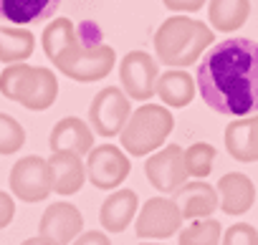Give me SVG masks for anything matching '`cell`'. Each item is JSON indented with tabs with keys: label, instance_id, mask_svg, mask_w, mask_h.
<instances>
[{
	"label": "cell",
	"instance_id": "6da1fadb",
	"mask_svg": "<svg viewBox=\"0 0 258 245\" xmlns=\"http://www.w3.org/2000/svg\"><path fill=\"white\" fill-rule=\"evenodd\" d=\"M198 91L203 101L238 119L258 114V43L228 38L213 46L198 66Z\"/></svg>",
	"mask_w": 258,
	"mask_h": 245
},
{
	"label": "cell",
	"instance_id": "7a4b0ae2",
	"mask_svg": "<svg viewBox=\"0 0 258 245\" xmlns=\"http://www.w3.org/2000/svg\"><path fill=\"white\" fill-rule=\"evenodd\" d=\"M213 31L190 16H172L162 21V26L155 31V51L157 61L172 68L192 66L208 46H213Z\"/></svg>",
	"mask_w": 258,
	"mask_h": 245
},
{
	"label": "cell",
	"instance_id": "3957f363",
	"mask_svg": "<svg viewBox=\"0 0 258 245\" xmlns=\"http://www.w3.org/2000/svg\"><path fill=\"white\" fill-rule=\"evenodd\" d=\"M0 94L31 111H43L58 96V78L48 68L13 63L0 71Z\"/></svg>",
	"mask_w": 258,
	"mask_h": 245
},
{
	"label": "cell",
	"instance_id": "277c9868",
	"mask_svg": "<svg viewBox=\"0 0 258 245\" xmlns=\"http://www.w3.org/2000/svg\"><path fill=\"white\" fill-rule=\"evenodd\" d=\"M172 127H175L172 111H167L162 104H142L140 109L129 114V121L119 134L121 149L132 157L152 154L165 144Z\"/></svg>",
	"mask_w": 258,
	"mask_h": 245
},
{
	"label": "cell",
	"instance_id": "5b68a950",
	"mask_svg": "<svg viewBox=\"0 0 258 245\" xmlns=\"http://www.w3.org/2000/svg\"><path fill=\"white\" fill-rule=\"evenodd\" d=\"M129 114H132L129 96L119 86H106L91 99V106H89L91 132L101 137H116L121 134L124 124L129 121Z\"/></svg>",
	"mask_w": 258,
	"mask_h": 245
},
{
	"label": "cell",
	"instance_id": "8992f818",
	"mask_svg": "<svg viewBox=\"0 0 258 245\" xmlns=\"http://www.w3.org/2000/svg\"><path fill=\"white\" fill-rule=\"evenodd\" d=\"M157 78H160L157 58H152L147 51H129L119 63L121 91L135 101H150L155 96Z\"/></svg>",
	"mask_w": 258,
	"mask_h": 245
},
{
	"label": "cell",
	"instance_id": "52a82bcc",
	"mask_svg": "<svg viewBox=\"0 0 258 245\" xmlns=\"http://www.w3.org/2000/svg\"><path fill=\"white\" fill-rule=\"evenodd\" d=\"M11 192L18 200H23V202H41V200H46L53 192L48 162L36 157V154L21 157L13 165V170H11Z\"/></svg>",
	"mask_w": 258,
	"mask_h": 245
},
{
	"label": "cell",
	"instance_id": "ba28073f",
	"mask_svg": "<svg viewBox=\"0 0 258 245\" xmlns=\"http://www.w3.org/2000/svg\"><path fill=\"white\" fill-rule=\"evenodd\" d=\"M129 157L116 144L94 147L86 157V177L99 190H116L129 177Z\"/></svg>",
	"mask_w": 258,
	"mask_h": 245
},
{
	"label": "cell",
	"instance_id": "9c48e42d",
	"mask_svg": "<svg viewBox=\"0 0 258 245\" xmlns=\"http://www.w3.org/2000/svg\"><path fill=\"white\" fill-rule=\"evenodd\" d=\"M145 175L150 185L157 192H170L175 195L185 182H187V170H185V149L180 144H167L160 152L150 154L145 162Z\"/></svg>",
	"mask_w": 258,
	"mask_h": 245
},
{
	"label": "cell",
	"instance_id": "30bf717a",
	"mask_svg": "<svg viewBox=\"0 0 258 245\" xmlns=\"http://www.w3.org/2000/svg\"><path fill=\"white\" fill-rule=\"evenodd\" d=\"M182 225V212L172 197H150L137 212V235L147 240H165Z\"/></svg>",
	"mask_w": 258,
	"mask_h": 245
},
{
	"label": "cell",
	"instance_id": "8fae6325",
	"mask_svg": "<svg viewBox=\"0 0 258 245\" xmlns=\"http://www.w3.org/2000/svg\"><path fill=\"white\" fill-rule=\"evenodd\" d=\"M116 63V53L111 46L106 43H94V46H86L66 63L61 66L58 71L74 81H81V84H91V81H99L104 78Z\"/></svg>",
	"mask_w": 258,
	"mask_h": 245
},
{
	"label": "cell",
	"instance_id": "7c38bea8",
	"mask_svg": "<svg viewBox=\"0 0 258 245\" xmlns=\"http://www.w3.org/2000/svg\"><path fill=\"white\" fill-rule=\"evenodd\" d=\"M84 227V215L79 212L76 205L71 202H53L46 207L38 222V235L56 242V245H69L81 235Z\"/></svg>",
	"mask_w": 258,
	"mask_h": 245
},
{
	"label": "cell",
	"instance_id": "4fadbf2b",
	"mask_svg": "<svg viewBox=\"0 0 258 245\" xmlns=\"http://www.w3.org/2000/svg\"><path fill=\"white\" fill-rule=\"evenodd\" d=\"M41 43H43V51H46V56L51 58V63L56 68L66 66L84 48V41L79 38V31H76V26L69 18L51 21L46 26V31H43Z\"/></svg>",
	"mask_w": 258,
	"mask_h": 245
},
{
	"label": "cell",
	"instance_id": "5bb4252c",
	"mask_svg": "<svg viewBox=\"0 0 258 245\" xmlns=\"http://www.w3.org/2000/svg\"><path fill=\"white\" fill-rule=\"evenodd\" d=\"M218 207L225 215H243L255 202V185L243 172H228L218 180Z\"/></svg>",
	"mask_w": 258,
	"mask_h": 245
},
{
	"label": "cell",
	"instance_id": "9a60e30c",
	"mask_svg": "<svg viewBox=\"0 0 258 245\" xmlns=\"http://www.w3.org/2000/svg\"><path fill=\"white\" fill-rule=\"evenodd\" d=\"M175 205L182 212V220H205L218 210V192L213 185H208L205 180H192L185 182L175 195H172Z\"/></svg>",
	"mask_w": 258,
	"mask_h": 245
},
{
	"label": "cell",
	"instance_id": "2e32d148",
	"mask_svg": "<svg viewBox=\"0 0 258 245\" xmlns=\"http://www.w3.org/2000/svg\"><path fill=\"white\" fill-rule=\"evenodd\" d=\"M51 152H74V154H89L94 149V132L79 116H63L56 121L48 137Z\"/></svg>",
	"mask_w": 258,
	"mask_h": 245
},
{
	"label": "cell",
	"instance_id": "e0dca14e",
	"mask_svg": "<svg viewBox=\"0 0 258 245\" xmlns=\"http://www.w3.org/2000/svg\"><path fill=\"white\" fill-rule=\"evenodd\" d=\"M51 187L58 195H76L86 180V165L74 152H53L48 159Z\"/></svg>",
	"mask_w": 258,
	"mask_h": 245
},
{
	"label": "cell",
	"instance_id": "ac0fdd59",
	"mask_svg": "<svg viewBox=\"0 0 258 245\" xmlns=\"http://www.w3.org/2000/svg\"><path fill=\"white\" fill-rule=\"evenodd\" d=\"M225 149L238 162H258V114L225 127Z\"/></svg>",
	"mask_w": 258,
	"mask_h": 245
},
{
	"label": "cell",
	"instance_id": "d6986e66",
	"mask_svg": "<svg viewBox=\"0 0 258 245\" xmlns=\"http://www.w3.org/2000/svg\"><path fill=\"white\" fill-rule=\"evenodd\" d=\"M140 207V197L135 190H116L111 192L99 210V222L106 232H124L135 220Z\"/></svg>",
	"mask_w": 258,
	"mask_h": 245
},
{
	"label": "cell",
	"instance_id": "ffe728a7",
	"mask_svg": "<svg viewBox=\"0 0 258 245\" xmlns=\"http://www.w3.org/2000/svg\"><path fill=\"white\" fill-rule=\"evenodd\" d=\"M155 94L160 96V101H162L165 106L182 109V106H187V104L195 99L198 84H195V78H192L187 71H165V73H160V78H157Z\"/></svg>",
	"mask_w": 258,
	"mask_h": 245
},
{
	"label": "cell",
	"instance_id": "44dd1931",
	"mask_svg": "<svg viewBox=\"0 0 258 245\" xmlns=\"http://www.w3.org/2000/svg\"><path fill=\"white\" fill-rule=\"evenodd\" d=\"M58 6L61 0H0V18L18 26L38 23V21H48Z\"/></svg>",
	"mask_w": 258,
	"mask_h": 245
},
{
	"label": "cell",
	"instance_id": "7402d4cb",
	"mask_svg": "<svg viewBox=\"0 0 258 245\" xmlns=\"http://www.w3.org/2000/svg\"><path fill=\"white\" fill-rule=\"evenodd\" d=\"M250 16V0H210L208 18L215 31H238Z\"/></svg>",
	"mask_w": 258,
	"mask_h": 245
},
{
	"label": "cell",
	"instance_id": "603a6c76",
	"mask_svg": "<svg viewBox=\"0 0 258 245\" xmlns=\"http://www.w3.org/2000/svg\"><path fill=\"white\" fill-rule=\"evenodd\" d=\"M36 48V36L23 28H0V63H26Z\"/></svg>",
	"mask_w": 258,
	"mask_h": 245
},
{
	"label": "cell",
	"instance_id": "cb8c5ba5",
	"mask_svg": "<svg viewBox=\"0 0 258 245\" xmlns=\"http://www.w3.org/2000/svg\"><path fill=\"white\" fill-rule=\"evenodd\" d=\"M223 227L218 220L205 217V220H192L187 227L180 232V245H220Z\"/></svg>",
	"mask_w": 258,
	"mask_h": 245
},
{
	"label": "cell",
	"instance_id": "d4e9b609",
	"mask_svg": "<svg viewBox=\"0 0 258 245\" xmlns=\"http://www.w3.org/2000/svg\"><path fill=\"white\" fill-rule=\"evenodd\" d=\"M213 162H215V147L208 144V142H195L185 149V170H187V177H195V180H205L213 170Z\"/></svg>",
	"mask_w": 258,
	"mask_h": 245
},
{
	"label": "cell",
	"instance_id": "484cf974",
	"mask_svg": "<svg viewBox=\"0 0 258 245\" xmlns=\"http://www.w3.org/2000/svg\"><path fill=\"white\" fill-rule=\"evenodd\" d=\"M26 144V129L11 114L0 111V154H16Z\"/></svg>",
	"mask_w": 258,
	"mask_h": 245
},
{
	"label": "cell",
	"instance_id": "4316f807",
	"mask_svg": "<svg viewBox=\"0 0 258 245\" xmlns=\"http://www.w3.org/2000/svg\"><path fill=\"white\" fill-rule=\"evenodd\" d=\"M223 245H258V230L248 222H235L223 232Z\"/></svg>",
	"mask_w": 258,
	"mask_h": 245
},
{
	"label": "cell",
	"instance_id": "83f0119b",
	"mask_svg": "<svg viewBox=\"0 0 258 245\" xmlns=\"http://www.w3.org/2000/svg\"><path fill=\"white\" fill-rule=\"evenodd\" d=\"M167 11H175L177 16H185V13H195L200 11L208 0H162Z\"/></svg>",
	"mask_w": 258,
	"mask_h": 245
},
{
	"label": "cell",
	"instance_id": "f1b7e54d",
	"mask_svg": "<svg viewBox=\"0 0 258 245\" xmlns=\"http://www.w3.org/2000/svg\"><path fill=\"white\" fill-rule=\"evenodd\" d=\"M13 215H16V202L8 192H0V230L8 227L13 222Z\"/></svg>",
	"mask_w": 258,
	"mask_h": 245
},
{
	"label": "cell",
	"instance_id": "f546056e",
	"mask_svg": "<svg viewBox=\"0 0 258 245\" xmlns=\"http://www.w3.org/2000/svg\"><path fill=\"white\" fill-rule=\"evenodd\" d=\"M71 245H111V240L101 230H89V232H81Z\"/></svg>",
	"mask_w": 258,
	"mask_h": 245
},
{
	"label": "cell",
	"instance_id": "4dcf8cb0",
	"mask_svg": "<svg viewBox=\"0 0 258 245\" xmlns=\"http://www.w3.org/2000/svg\"><path fill=\"white\" fill-rule=\"evenodd\" d=\"M21 245H56V242H51V240H46V237L36 235V237H28V240H23Z\"/></svg>",
	"mask_w": 258,
	"mask_h": 245
},
{
	"label": "cell",
	"instance_id": "1f68e13d",
	"mask_svg": "<svg viewBox=\"0 0 258 245\" xmlns=\"http://www.w3.org/2000/svg\"><path fill=\"white\" fill-rule=\"evenodd\" d=\"M142 245H160V242H142Z\"/></svg>",
	"mask_w": 258,
	"mask_h": 245
}]
</instances>
